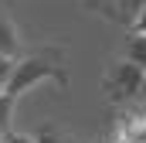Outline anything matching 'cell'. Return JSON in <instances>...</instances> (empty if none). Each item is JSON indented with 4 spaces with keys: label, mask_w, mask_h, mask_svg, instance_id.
<instances>
[{
    "label": "cell",
    "mask_w": 146,
    "mask_h": 143,
    "mask_svg": "<svg viewBox=\"0 0 146 143\" xmlns=\"http://www.w3.org/2000/svg\"><path fill=\"white\" fill-rule=\"evenodd\" d=\"M126 51H129V61H136V65L146 68V34H133L129 44H126Z\"/></svg>",
    "instance_id": "obj_4"
},
{
    "label": "cell",
    "mask_w": 146,
    "mask_h": 143,
    "mask_svg": "<svg viewBox=\"0 0 146 143\" xmlns=\"http://www.w3.org/2000/svg\"><path fill=\"white\" fill-rule=\"evenodd\" d=\"M3 143H37V140H34V136H24V133H7Z\"/></svg>",
    "instance_id": "obj_9"
},
{
    "label": "cell",
    "mask_w": 146,
    "mask_h": 143,
    "mask_svg": "<svg viewBox=\"0 0 146 143\" xmlns=\"http://www.w3.org/2000/svg\"><path fill=\"white\" fill-rule=\"evenodd\" d=\"M14 58L10 55H0V82H10V75H14Z\"/></svg>",
    "instance_id": "obj_8"
},
{
    "label": "cell",
    "mask_w": 146,
    "mask_h": 143,
    "mask_svg": "<svg viewBox=\"0 0 146 143\" xmlns=\"http://www.w3.org/2000/svg\"><path fill=\"white\" fill-rule=\"evenodd\" d=\"M14 99H17V96H10V92H3V96H0V140H7V133H10V116H14Z\"/></svg>",
    "instance_id": "obj_3"
},
{
    "label": "cell",
    "mask_w": 146,
    "mask_h": 143,
    "mask_svg": "<svg viewBox=\"0 0 146 143\" xmlns=\"http://www.w3.org/2000/svg\"><path fill=\"white\" fill-rule=\"evenodd\" d=\"M3 92H7V82H0V96H3Z\"/></svg>",
    "instance_id": "obj_11"
},
{
    "label": "cell",
    "mask_w": 146,
    "mask_h": 143,
    "mask_svg": "<svg viewBox=\"0 0 146 143\" xmlns=\"http://www.w3.org/2000/svg\"><path fill=\"white\" fill-rule=\"evenodd\" d=\"M133 34H146V10L136 17V24H133Z\"/></svg>",
    "instance_id": "obj_10"
},
{
    "label": "cell",
    "mask_w": 146,
    "mask_h": 143,
    "mask_svg": "<svg viewBox=\"0 0 146 143\" xmlns=\"http://www.w3.org/2000/svg\"><path fill=\"white\" fill-rule=\"evenodd\" d=\"M146 10V0H122V14H126V21H133L136 24V17Z\"/></svg>",
    "instance_id": "obj_7"
},
{
    "label": "cell",
    "mask_w": 146,
    "mask_h": 143,
    "mask_svg": "<svg viewBox=\"0 0 146 143\" xmlns=\"http://www.w3.org/2000/svg\"><path fill=\"white\" fill-rule=\"evenodd\" d=\"M143 96H146V82H143Z\"/></svg>",
    "instance_id": "obj_12"
},
{
    "label": "cell",
    "mask_w": 146,
    "mask_h": 143,
    "mask_svg": "<svg viewBox=\"0 0 146 143\" xmlns=\"http://www.w3.org/2000/svg\"><path fill=\"white\" fill-rule=\"evenodd\" d=\"M109 82L126 96V99H129V96H139V92H143V82H146V68L126 58V61H119V68L112 72Z\"/></svg>",
    "instance_id": "obj_2"
},
{
    "label": "cell",
    "mask_w": 146,
    "mask_h": 143,
    "mask_svg": "<svg viewBox=\"0 0 146 143\" xmlns=\"http://www.w3.org/2000/svg\"><path fill=\"white\" fill-rule=\"evenodd\" d=\"M14 51H17V34H14V27L7 21H0V55L14 58Z\"/></svg>",
    "instance_id": "obj_5"
},
{
    "label": "cell",
    "mask_w": 146,
    "mask_h": 143,
    "mask_svg": "<svg viewBox=\"0 0 146 143\" xmlns=\"http://www.w3.org/2000/svg\"><path fill=\"white\" fill-rule=\"evenodd\" d=\"M34 140H37V143H68L61 133H58V130H54V126H51V123H44V126L37 130V136H34Z\"/></svg>",
    "instance_id": "obj_6"
},
{
    "label": "cell",
    "mask_w": 146,
    "mask_h": 143,
    "mask_svg": "<svg viewBox=\"0 0 146 143\" xmlns=\"http://www.w3.org/2000/svg\"><path fill=\"white\" fill-rule=\"evenodd\" d=\"M41 78H54L58 85H68V75L58 68V65H51V58H27V61H21L14 75H10V82H7V92L10 96H21V92H27L34 82Z\"/></svg>",
    "instance_id": "obj_1"
}]
</instances>
